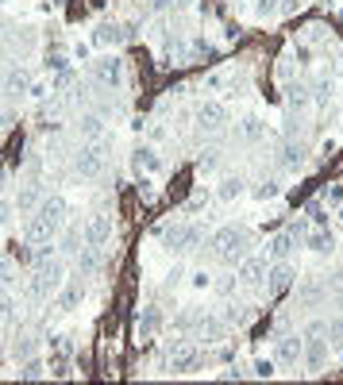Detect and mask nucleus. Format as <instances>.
Returning a JSON list of instances; mask_svg holds the SVG:
<instances>
[{"label":"nucleus","instance_id":"nucleus-1","mask_svg":"<svg viewBox=\"0 0 343 385\" xmlns=\"http://www.w3.org/2000/svg\"><path fill=\"white\" fill-rule=\"evenodd\" d=\"M155 236L166 239L170 250H193L197 243L205 239V231L197 228V223H174V228H166V223H162V228H155Z\"/></svg>","mask_w":343,"mask_h":385},{"label":"nucleus","instance_id":"nucleus-2","mask_svg":"<svg viewBox=\"0 0 343 385\" xmlns=\"http://www.w3.org/2000/svg\"><path fill=\"white\" fill-rule=\"evenodd\" d=\"M243 243H247V231L227 223V228H220L213 236V250L220 255V262H240L243 258Z\"/></svg>","mask_w":343,"mask_h":385},{"label":"nucleus","instance_id":"nucleus-3","mask_svg":"<svg viewBox=\"0 0 343 385\" xmlns=\"http://www.w3.org/2000/svg\"><path fill=\"white\" fill-rule=\"evenodd\" d=\"M301 351H304V339H301V335L282 332L278 339H274V362H278V366H297V362H301Z\"/></svg>","mask_w":343,"mask_h":385},{"label":"nucleus","instance_id":"nucleus-4","mask_svg":"<svg viewBox=\"0 0 343 385\" xmlns=\"http://www.w3.org/2000/svg\"><path fill=\"white\" fill-rule=\"evenodd\" d=\"M293 281H297V270L290 266V258L285 262H274V266H266V293H285V289L293 285Z\"/></svg>","mask_w":343,"mask_h":385},{"label":"nucleus","instance_id":"nucleus-5","mask_svg":"<svg viewBox=\"0 0 343 385\" xmlns=\"http://www.w3.org/2000/svg\"><path fill=\"white\" fill-rule=\"evenodd\" d=\"M93 78H97L101 85H120L123 81V58L120 54H101V58L93 62Z\"/></svg>","mask_w":343,"mask_h":385},{"label":"nucleus","instance_id":"nucleus-6","mask_svg":"<svg viewBox=\"0 0 343 385\" xmlns=\"http://www.w3.org/2000/svg\"><path fill=\"white\" fill-rule=\"evenodd\" d=\"M73 170L81 177H101L104 174V150L101 147H81L78 158H73Z\"/></svg>","mask_w":343,"mask_h":385},{"label":"nucleus","instance_id":"nucleus-7","mask_svg":"<svg viewBox=\"0 0 343 385\" xmlns=\"http://www.w3.org/2000/svg\"><path fill=\"white\" fill-rule=\"evenodd\" d=\"M85 247H104V243H112V216L97 212L89 223H85Z\"/></svg>","mask_w":343,"mask_h":385},{"label":"nucleus","instance_id":"nucleus-8","mask_svg":"<svg viewBox=\"0 0 343 385\" xmlns=\"http://www.w3.org/2000/svg\"><path fill=\"white\" fill-rule=\"evenodd\" d=\"M197 124L205 131H220L227 124V105L224 100H205V105L197 108Z\"/></svg>","mask_w":343,"mask_h":385},{"label":"nucleus","instance_id":"nucleus-9","mask_svg":"<svg viewBox=\"0 0 343 385\" xmlns=\"http://www.w3.org/2000/svg\"><path fill=\"white\" fill-rule=\"evenodd\" d=\"M328 351H332V343H328V339H320V335H304L301 362L309 366V370H320V366L328 362Z\"/></svg>","mask_w":343,"mask_h":385},{"label":"nucleus","instance_id":"nucleus-10","mask_svg":"<svg viewBox=\"0 0 343 385\" xmlns=\"http://www.w3.org/2000/svg\"><path fill=\"white\" fill-rule=\"evenodd\" d=\"M197 362H201V351H197L193 343H174V347H170V370H174V374L193 370Z\"/></svg>","mask_w":343,"mask_h":385},{"label":"nucleus","instance_id":"nucleus-11","mask_svg":"<svg viewBox=\"0 0 343 385\" xmlns=\"http://www.w3.org/2000/svg\"><path fill=\"white\" fill-rule=\"evenodd\" d=\"M131 35H135V23H101L93 39L101 46H116V43H128Z\"/></svg>","mask_w":343,"mask_h":385},{"label":"nucleus","instance_id":"nucleus-12","mask_svg":"<svg viewBox=\"0 0 343 385\" xmlns=\"http://www.w3.org/2000/svg\"><path fill=\"white\" fill-rule=\"evenodd\" d=\"M235 278H240V285H262L266 281V258H240Z\"/></svg>","mask_w":343,"mask_h":385},{"label":"nucleus","instance_id":"nucleus-13","mask_svg":"<svg viewBox=\"0 0 343 385\" xmlns=\"http://www.w3.org/2000/svg\"><path fill=\"white\" fill-rule=\"evenodd\" d=\"M81 297H85V285H81V278H73V281H66L58 293H54V305H58L62 312H73V308L81 305Z\"/></svg>","mask_w":343,"mask_h":385},{"label":"nucleus","instance_id":"nucleus-14","mask_svg":"<svg viewBox=\"0 0 343 385\" xmlns=\"http://www.w3.org/2000/svg\"><path fill=\"white\" fill-rule=\"evenodd\" d=\"M247 193V177L235 170V174H224L220 177V185H216V196L220 201H240V196Z\"/></svg>","mask_w":343,"mask_h":385},{"label":"nucleus","instance_id":"nucleus-15","mask_svg":"<svg viewBox=\"0 0 343 385\" xmlns=\"http://www.w3.org/2000/svg\"><path fill=\"white\" fill-rule=\"evenodd\" d=\"M31 216H43L51 228H62V220H66V201H62V196H43V204H39Z\"/></svg>","mask_w":343,"mask_h":385},{"label":"nucleus","instance_id":"nucleus-16","mask_svg":"<svg viewBox=\"0 0 343 385\" xmlns=\"http://www.w3.org/2000/svg\"><path fill=\"white\" fill-rule=\"evenodd\" d=\"M39 204H43V185H39V181L24 185L20 196H16V212H20V216H31L35 209H39Z\"/></svg>","mask_w":343,"mask_h":385},{"label":"nucleus","instance_id":"nucleus-17","mask_svg":"<svg viewBox=\"0 0 343 385\" xmlns=\"http://www.w3.org/2000/svg\"><path fill=\"white\" fill-rule=\"evenodd\" d=\"M304 247H309L312 255H332V250H336V236L324 228H312L309 236H304Z\"/></svg>","mask_w":343,"mask_h":385},{"label":"nucleus","instance_id":"nucleus-18","mask_svg":"<svg viewBox=\"0 0 343 385\" xmlns=\"http://www.w3.org/2000/svg\"><path fill=\"white\" fill-rule=\"evenodd\" d=\"M24 236H27V243L35 247V243L54 239V236H58V228H51V223H46L43 216H31V220H27V231H24Z\"/></svg>","mask_w":343,"mask_h":385},{"label":"nucleus","instance_id":"nucleus-19","mask_svg":"<svg viewBox=\"0 0 343 385\" xmlns=\"http://www.w3.org/2000/svg\"><path fill=\"white\" fill-rule=\"evenodd\" d=\"M131 166L135 170H147V174H158L162 170V158L155 147H135V154H131Z\"/></svg>","mask_w":343,"mask_h":385},{"label":"nucleus","instance_id":"nucleus-20","mask_svg":"<svg viewBox=\"0 0 343 385\" xmlns=\"http://www.w3.org/2000/svg\"><path fill=\"white\" fill-rule=\"evenodd\" d=\"M31 89V81H27V73L20 65H12V70L4 73V97H24V93Z\"/></svg>","mask_w":343,"mask_h":385},{"label":"nucleus","instance_id":"nucleus-21","mask_svg":"<svg viewBox=\"0 0 343 385\" xmlns=\"http://www.w3.org/2000/svg\"><path fill=\"white\" fill-rule=\"evenodd\" d=\"M78 131H81L85 139H93V143H97V139L104 135V116H101V112H81Z\"/></svg>","mask_w":343,"mask_h":385},{"label":"nucleus","instance_id":"nucleus-22","mask_svg":"<svg viewBox=\"0 0 343 385\" xmlns=\"http://www.w3.org/2000/svg\"><path fill=\"white\" fill-rule=\"evenodd\" d=\"M293 247H297V239H293L290 231H282V236H274L270 243H266V250H270L274 262H285V258L293 255Z\"/></svg>","mask_w":343,"mask_h":385},{"label":"nucleus","instance_id":"nucleus-23","mask_svg":"<svg viewBox=\"0 0 343 385\" xmlns=\"http://www.w3.org/2000/svg\"><path fill=\"white\" fill-rule=\"evenodd\" d=\"M158 327H162V312H158L155 305H147V308L139 312V335H143V339H150Z\"/></svg>","mask_w":343,"mask_h":385},{"label":"nucleus","instance_id":"nucleus-24","mask_svg":"<svg viewBox=\"0 0 343 385\" xmlns=\"http://www.w3.org/2000/svg\"><path fill=\"white\" fill-rule=\"evenodd\" d=\"M78 270H81V278L97 274L101 270V247H81L78 250Z\"/></svg>","mask_w":343,"mask_h":385},{"label":"nucleus","instance_id":"nucleus-25","mask_svg":"<svg viewBox=\"0 0 343 385\" xmlns=\"http://www.w3.org/2000/svg\"><path fill=\"white\" fill-rule=\"evenodd\" d=\"M304 162V143H282V166L285 170H297Z\"/></svg>","mask_w":343,"mask_h":385},{"label":"nucleus","instance_id":"nucleus-26","mask_svg":"<svg viewBox=\"0 0 343 385\" xmlns=\"http://www.w3.org/2000/svg\"><path fill=\"white\" fill-rule=\"evenodd\" d=\"M35 270H39V274H43L46 281H51L54 289H58L62 281H66V266H62V258H51V262H43V266H35Z\"/></svg>","mask_w":343,"mask_h":385},{"label":"nucleus","instance_id":"nucleus-27","mask_svg":"<svg viewBox=\"0 0 343 385\" xmlns=\"http://www.w3.org/2000/svg\"><path fill=\"white\" fill-rule=\"evenodd\" d=\"M51 258H58V247H54V239L35 243V250L27 255V262H31V266H43V262H51Z\"/></svg>","mask_w":343,"mask_h":385},{"label":"nucleus","instance_id":"nucleus-28","mask_svg":"<svg viewBox=\"0 0 343 385\" xmlns=\"http://www.w3.org/2000/svg\"><path fill=\"white\" fill-rule=\"evenodd\" d=\"M16 374H20L24 381H39V378H46V362L43 359H24Z\"/></svg>","mask_w":343,"mask_h":385},{"label":"nucleus","instance_id":"nucleus-29","mask_svg":"<svg viewBox=\"0 0 343 385\" xmlns=\"http://www.w3.org/2000/svg\"><path fill=\"white\" fill-rule=\"evenodd\" d=\"M197 335H201V339H220L224 320H216V316H201V320H197Z\"/></svg>","mask_w":343,"mask_h":385},{"label":"nucleus","instance_id":"nucleus-30","mask_svg":"<svg viewBox=\"0 0 343 385\" xmlns=\"http://www.w3.org/2000/svg\"><path fill=\"white\" fill-rule=\"evenodd\" d=\"M285 100H290V108H304L309 105V85H290Z\"/></svg>","mask_w":343,"mask_h":385},{"label":"nucleus","instance_id":"nucleus-31","mask_svg":"<svg viewBox=\"0 0 343 385\" xmlns=\"http://www.w3.org/2000/svg\"><path fill=\"white\" fill-rule=\"evenodd\" d=\"M16 281V262L8 255H0V289H8Z\"/></svg>","mask_w":343,"mask_h":385},{"label":"nucleus","instance_id":"nucleus-32","mask_svg":"<svg viewBox=\"0 0 343 385\" xmlns=\"http://www.w3.org/2000/svg\"><path fill=\"white\" fill-rule=\"evenodd\" d=\"M251 196L255 201H274V196H278V181H259L251 189Z\"/></svg>","mask_w":343,"mask_h":385},{"label":"nucleus","instance_id":"nucleus-33","mask_svg":"<svg viewBox=\"0 0 343 385\" xmlns=\"http://www.w3.org/2000/svg\"><path fill=\"white\" fill-rule=\"evenodd\" d=\"M251 374H255V378H274V374H278V362H274V359H259V362L251 366Z\"/></svg>","mask_w":343,"mask_h":385},{"label":"nucleus","instance_id":"nucleus-34","mask_svg":"<svg viewBox=\"0 0 343 385\" xmlns=\"http://www.w3.org/2000/svg\"><path fill=\"white\" fill-rule=\"evenodd\" d=\"M324 335H328V343H332V347H343V316L328 320V332H324Z\"/></svg>","mask_w":343,"mask_h":385},{"label":"nucleus","instance_id":"nucleus-35","mask_svg":"<svg viewBox=\"0 0 343 385\" xmlns=\"http://www.w3.org/2000/svg\"><path fill=\"white\" fill-rule=\"evenodd\" d=\"M16 316V297L12 293H0V324H8Z\"/></svg>","mask_w":343,"mask_h":385},{"label":"nucleus","instance_id":"nucleus-36","mask_svg":"<svg viewBox=\"0 0 343 385\" xmlns=\"http://www.w3.org/2000/svg\"><path fill=\"white\" fill-rule=\"evenodd\" d=\"M328 97H332V81H317V85H312V100H317V105H328Z\"/></svg>","mask_w":343,"mask_h":385},{"label":"nucleus","instance_id":"nucleus-37","mask_svg":"<svg viewBox=\"0 0 343 385\" xmlns=\"http://www.w3.org/2000/svg\"><path fill=\"white\" fill-rule=\"evenodd\" d=\"M259 135H262V120L247 116V120H243V139H259Z\"/></svg>","mask_w":343,"mask_h":385},{"label":"nucleus","instance_id":"nucleus-38","mask_svg":"<svg viewBox=\"0 0 343 385\" xmlns=\"http://www.w3.org/2000/svg\"><path fill=\"white\" fill-rule=\"evenodd\" d=\"M35 354V343L31 339H24V343H12V359L20 362V359H31Z\"/></svg>","mask_w":343,"mask_h":385},{"label":"nucleus","instance_id":"nucleus-39","mask_svg":"<svg viewBox=\"0 0 343 385\" xmlns=\"http://www.w3.org/2000/svg\"><path fill=\"white\" fill-rule=\"evenodd\" d=\"M304 216H309L312 223H324V201H309L304 204Z\"/></svg>","mask_w":343,"mask_h":385},{"label":"nucleus","instance_id":"nucleus-40","mask_svg":"<svg viewBox=\"0 0 343 385\" xmlns=\"http://www.w3.org/2000/svg\"><path fill=\"white\" fill-rule=\"evenodd\" d=\"M46 343H51L54 354H66V359H70V339H66V335H51Z\"/></svg>","mask_w":343,"mask_h":385},{"label":"nucleus","instance_id":"nucleus-41","mask_svg":"<svg viewBox=\"0 0 343 385\" xmlns=\"http://www.w3.org/2000/svg\"><path fill=\"white\" fill-rule=\"evenodd\" d=\"M216 166H220V150H205V158H201V174L216 170Z\"/></svg>","mask_w":343,"mask_h":385},{"label":"nucleus","instance_id":"nucleus-42","mask_svg":"<svg viewBox=\"0 0 343 385\" xmlns=\"http://www.w3.org/2000/svg\"><path fill=\"white\" fill-rule=\"evenodd\" d=\"M12 212H16V201H4V196H0V228L12 220Z\"/></svg>","mask_w":343,"mask_h":385},{"label":"nucleus","instance_id":"nucleus-43","mask_svg":"<svg viewBox=\"0 0 343 385\" xmlns=\"http://www.w3.org/2000/svg\"><path fill=\"white\" fill-rule=\"evenodd\" d=\"M320 201H324V204H339V201H343V189L336 185V189H328V193L320 196Z\"/></svg>","mask_w":343,"mask_h":385},{"label":"nucleus","instance_id":"nucleus-44","mask_svg":"<svg viewBox=\"0 0 343 385\" xmlns=\"http://www.w3.org/2000/svg\"><path fill=\"white\" fill-rule=\"evenodd\" d=\"M255 12H259V16H270V12H278V4H274V0H259V4H255Z\"/></svg>","mask_w":343,"mask_h":385},{"label":"nucleus","instance_id":"nucleus-45","mask_svg":"<svg viewBox=\"0 0 343 385\" xmlns=\"http://www.w3.org/2000/svg\"><path fill=\"white\" fill-rule=\"evenodd\" d=\"M324 332H328V324H324V320H312L309 327H304V335H324Z\"/></svg>","mask_w":343,"mask_h":385},{"label":"nucleus","instance_id":"nucleus-46","mask_svg":"<svg viewBox=\"0 0 343 385\" xmlns=\"http://www.w3.org/2000/svg\"><path fill=\"white\" fill-rule=\"evenodd\" d=\"M193 285L197 289H208V274H205V270H197V274H193Z\"/></svg>","mask_w":343,"mask_h":385},{"label":"nucleus","instance_id":"nucleus-47","mask_svg":"<svg viewBox=\"0 0 343 385\" xmlns=\"http://www.w3.org/2000/svg\"><path fill=\"white\" fill-rule=\"evenodd\" d=\"M235 285H240V278H224V281H220V293H232Z\"/></svg>","mask_w":343,"mask_h":385},{"label":"nucleus","instance_id":"nucleus-48","mask_svg":"<svg viewBox=\"0 0 343 385\" xmlns=\"http://www.w3.org/2000/svg\"><path fill=\"white\" fill-rule=\"evenodd\" d=\"M224 381H243V370H224Z\"/></svg>","mask_w":343,"mask_h":385},{"label":"nucleus","instance_id":"nucleus-49","mask_svg":"<svg viewBox=\"0 0 343 385\" xmlns=\"http://www.w3.org/2000/svg\"><path fill=\"white\" fill-rule=\"evenodd\" d=\"M297 8H301V0H285V4H282V12L290 16V12H297Z\"/></svg>","mask_w":343,"mask_h":385}]
</instances>
